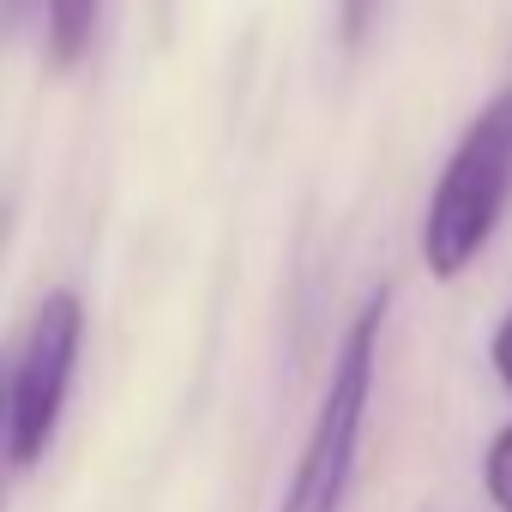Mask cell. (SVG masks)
<instances>
[{
	"label": "cell",
	"instance_id": "obj_1",
	"mask_svg": "<svg viewBox=\"0 0 512 512\" xmlns=\"http://www.w3.org/2000/svg\"><path fill=\"white\" fill-rule=\"evenodd\" d=\"M386 314H392V290H374L356 320L338 338V362L326 374V398L314 410V428L302 440V458L284 482L278 512H344L350 482H356V452H362V428H368V404H374V380H380V338H386Z\"/></svg>",
	"mask_w": 512,
	"mask_h": 512
},
{
	"label": "cell",
	"instance_id": "obj_2",
	"mask_svg": "<svg viewBox=\"0 0 512 512\" xmlns=\"http://www.w3.org/2000/svg\"><path fill=\"white\" fill-rule=\"evenodd\" d=\"M506 199H512V91L494 97L446 157L422 217V266L434 278H458L488 247Z\"/></svg>",
	"mask_w": 512,
	"mask_h": 512
},
{
	"label": "cell",
	"instance_id": "obj_3",
	"mask_svg": "<svg viewBox=\"0 0 512 512\" xmlns=\"http://www.w3.org/2000/svg\"><path fill=\"white\" fill-rule=\"evenodd\" d=\"M79 350H85V302L73 290H49L7 374V458L19 470L49 458L67 416L73 374H79Z\"/></svg>",
	"mask_w": 512,
	"mask_h": 512
},
{
	"label": "cell",
	"instance_id": "obj_4",
	"mask_svg": "<svg viewBox=\"0 0 512 512\" xmlns=\"http://www.w3.org/2000/svg\"><path fill=\"white\" fill-rule=\"evenodd\" d=\"M97 13L103 0H49V61L67 73L91 55L97 43Z\"/></svg>",
	"mask_w": 512,
	"mask_h": 512
},
{
	"label": "cell",
	"instance_id": "obj_5",
	"mask_svg": "<svg viewBox=\"0 0 512 512\" xmlns=\"http://www.w3.org/2000/svg\"><path fill=\"white\" fill-rule=\"evenodd\" d=\"M482 482H488V500H494L500 512H512V422L494 434L488 464H482Z\"/></svg>",
	"mask_w": 512,
	"mask_h": 512
},
{
	"label": "cell",
	"instance_id": "obj_6",
	"mask_svg": "<svg viewBox=\"0 0 512 512\" xmlns=\"http://www.w3.org/2000/svg\"><path fill=\"white\" fill-rule=\"evenodd\" d=\"M380 13H386V0H338V43L344 49H362L374 37Z\"/></svg>",
	"mask_w": 512,
	"mask_h": 512
},
{
	"label": "cell",
	"instance_id": "obj_7",
	"mask_svg": "<svg viewBox=\"0 0 512 512\" xmlns=\"http://www.w3.org/2000/svg\"><path fill=\"white\" fill-rule=\"evenodd\" d=\"M494 374L506 380V392H512V314L500 320V332H494Z\"/></svg>",
	"mask_w": 512,
	"mask_h": 512
},
{
	"label": "cell",
	"instance_id": "obj_8",
	"mask_svg": "<svg viewBox=\"0 0 512 512\" xmlns=\"http://www.w3.org/2000/svg\"><path fill=\"white\" fill-rule=\"evenodd\" d=\"M25 7H31V0H0V43H7V37L25 25Z\"/></svg>",
	"mask_w": 512,
	"mask_h": 512
},
{
	"label": "cell",
	"instance_id": "obj_9",
	"mask_svg": "<svg viewBox=\"0 0 512 512\" xmlns=\"http://www.w3.org/2000/svg\"><path fill=\"white\" fill-rule=\"evenodd\" d=\"M0 458H7V374H0Z\"/></svg>",
	"mask_w": 512,
	"mask_h": 512
}]
</instances>
